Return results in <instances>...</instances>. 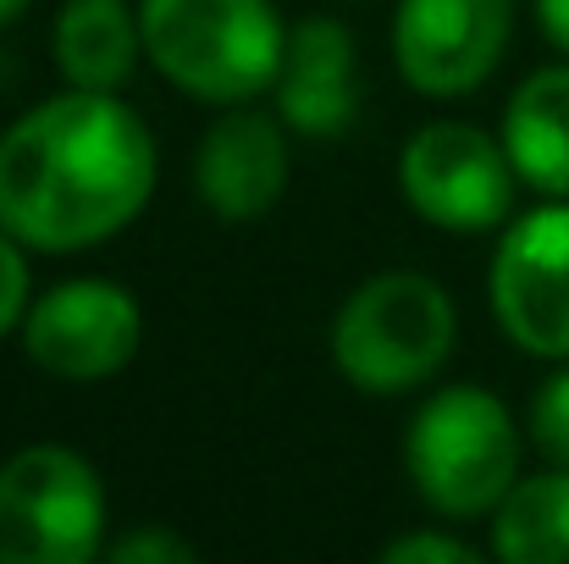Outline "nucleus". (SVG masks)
Instances as JSON below:
<instances>
[{
	"instance_id": "13",
	"label": "nucleus",
	"mask_w": 569,
	"mask_h": 564,
	"mask_svg": "<svg viewBox=\"0 0 569 564\" xmlns=\"http://www.w3.org/2000/svg\"><path fill=\"white\" fill-rule=\"evenodd\" d=\"M144 50V28L128 0H67L56 17V67L72 89H122Z\"/></svg>"
},
{
	"instance_id": "7",
	"label": "nucleus",
	"mask_w": 569,
	"mask_h": 564,
	"mask_svg": "<svg viewBox=\"0 0 569 564\" xmlns=\"http://www.w3.org/2000/svg\"><path fill=\"white\" fill-rule=\"evenodd\" d=\"M22 344L33 366L61 382H100L117 376L144 344L139 299L106 277H72L28 305Z\"/></svg>"
},
{
	"instance_id": "19",
	"label": "nucleus",
	"mask_w": 569,
	"mask_h": 564,
	"mask_svg": "<svg viewBox=\"0 0 569 564\" xmlns=\"http://www.w3.org/2000/svg\"><path fill=\"white\" fill-rule=\"evenodd\" d=\"M537 17H542V33L569 56V0H537Z\"/></svg>"
},
{
	"instance_id": "15",
	"label": "nucleus",
	"mask_w": 569,
	"mask_h": 564,
	"mask_svg": "<svg viewBox=\"0 0 569 564\" xmlns=\"http://www.w3.org/2000/svg\"><path fill=\"white\" fill-rule=\"evenodd\" d=\"M531 437L537 448L553 459V465H569V372H559L531 404Z\"/></svg>"
},
{
	"instance_id": "5",
	"label": "nucleus",
	"mask_w": 569,
	"mask_h": 564,
	"mask_svg": "<svg viewBox=\"0 0 569 564\" xmlns=\"http://www.w3.org/2000/svg\"><path fill=\"white\" fill-rule=\"evenodd\" d=\"M106 543V487L61 443H33L0 465V564H83Z\"/></svg>"
},
{
	"instance_id": "20",
	"label": "nucleus",
	"mask_w": 569,
	"mask_h": 564,
	"mask_svg": "<svg viewBox=\"0 0 569 564\" xmlns=\"http://www.w3.org/2000/svg\"><path fill=\"white\" fill-rule=\"evenodd\" d=\"M22 11H28V0H0V28H6V22H17Z\"/></svg>"
},
{
	"instance_id": "3",
	"label": "nucleus",
	"mask_w": 569,
	"mask_h": 564,
	"mask_svg": "<svg viewBox=\"0 0 569 564\" xmlns=\"http://www.w3.org/2000/svg\"><path fill=\"white\" fill-rule=\"evenodd\" d=\"M403 465L437 515L476 521L520 482V432L487 387H442L415 409Z\"/></svg>"
},
{
	"instance_id": "14",
	"label": "nucleus",
	"mask_w": 569,
	"mask_h": 564,
	"mask_svg": "<svg viewBox=\"0 0 569 564\" xmlns=\"http://www.w3.org/2000/svg\"><path fill=\"white\" fill-rule=\"evenodd\" d=\"M492 548L509 564H569V465L515 482L492 509Z\"/></svg>"
},
{
	"instance_id": "1",
	"label": "nucleus",
	"mask_w": 569,
	"mask_h": 564,
	"mask_svg": "<svg viewBox=\"0 0 569 564\" xmlns=\"http://www.w3.org/2000/svg\"><path fill=\"white\" fill-rule=\"evenodd\" d=\"M156 194V139L111 89H67L0 133V227L28 249H89Z\"/></svg>"
},
{
	"instance_id": "9",
	"label": "nucleus",
	"mask_w": 569,
	"mask_h": 564,
	"mask_svg": "<svg viewBox=\"0 0 569 564\" xmlns=\"http://www.w3.org/2000/svg\"><path fill=\"white\" fill-rule=\"evenodd\" d=\"M515 0H398L392 56L409 89L453 100L481 89L509 44Z\"/></svg>"
},
{
	"instance_id": "4",
	"label": "nucleus",
	"mask_w": 569,
	"mask_h": 564,
	"mask_svg": "<svg viewBox=\"0 0 569 564\" xmlns=\"http://www.w3.org/2000/svg\"><path fill=\"white\" fill-rule=\"evenodd\" d=\"M459 338L453 299L420 271H387L355 288L332 327V360L366 393H409L448 366Z\"/></svg>"
},
{
	"instance_id": "17",
	"label": "nucleus",
	"mask_w": 569,
	"mask_h": 564,
	"mask_svg": "<svg viewBox=\"0 0 569 564\" xmlns=\"http://www.w3.org/2000/svg\"><path fill=\"white\" fill-rule=\"evenodd\" d=\"M22 316H28V260H22V238L0 227V338Z\"/></svg>"
},
{
	"instance_id": "12",
	"label": "nucleus",
	"mask_w": 569,
	"mask_h": 564,
	"mask_svg": "<svg viewBox=\"0 0 569 564\" xmlns=\"http://www.w3.org/2000/svg\"><path fill=\"white\" fill-rule=\"evenodd\" d=\"M503 150L520 184L569 199V67L531 72L503 111Z\"/></svg>"
},
{
	"instance_id": "11",
	"label": "nucleus",
	"mask_w": 569,
	"mask_h": 564,
	"mask_svg": "<svg viewBox=\"0 0 569 564\" xmlns=\"http://www.w3.org/2000/svg\"><path fill=\"white\" fill-rule=\"evenodd\" d=\"M355 39L338 17H305L288 33L277 72V111L293 133L338 139L355 122Z\"/></svg>"
},
{
	"instance_id": "16",
	"label": "nucleus",
	"mask_w": 569,
	"mask_h": 564,
	"mask_svg": "<svg viewBox=\"0 0 569 564\" xmlns=\"http://www.w3.org/2000/svg\"><path fill=\"white\" fill-rule=\"evenodd\" d=\"M381 560L387 564H426V560L431 564H476V548L459 543V537H448V532H409V537L387 543Z\"/></svg>"
},
{
	"instance_id": "18",
	"label": "nucleus",
	"mask_w": 569,
	"mask_h": 564,
	"mask_svg": "<svg viewBox=\"0 0 569 564\" xmlns=\"http://www.w3.org/2000/svg\"><path fill=\"white\" fill-rule=\"evenodd\" d=\"M111 560L117 564H193V543L189 537H172V532H133L122 543H111Z\"/></svg>"
},
{
	"instance_id": "8",
	"label": "nucleus",
	"mask_w": 569,
	"mask_h": 564,
	"mask_svg": "<svg viewBox=\"0 0 569 564\" xmlns=\"http://www.w3.org/2000/svg\"><path fill=\"white\" fill-rule=\"evenodd\" d=\"M492 310L526 355L569 360V205L509 221L492 255Z\"/></svg>"
},
{
	"instance_id": "2",
	"label": "nucleus",
	"mask_w": 569,
	"mask_h": 564,
	"mask_svg": "<svg viewBox=\"0 0 569 564\" xmlns=\"http://www.w3.org/2000/svg\"><path fill=\"white\" fill-rule=\"evenodd\" d=\"M144 56L183 95L238 106L277 83L288 28L271 0H144Z\"/></svg>"
},
{
	"instance_id": "10",
	"label": "nucleus",
	"mask_w": 569,
	"mask_h": 564,
	"mask_svg": "<svg viewBox=\"0 0 569 564\" xmlns=\"http://www.w3.org/2000/svg\"><path fill=\"white\" fill-rule=\"evenodd\" d=\"M193 184L221 221H260L288 188V139L260 111L210 122L193 156Z\"/></svg>"
},
{
	"instance_id": "6",
	"label": "nucleus",
	"mask_w": 569,
	"mask_h": 564,
	"mask_svg": "<svg viewBox=\"0 0 569 564\" xmlns=\"http://www.w3.org/2000/svg\"><path fill=\"white\" fill-rule=\"evenodd\" d=\"M515 178L509 150L470 122H426L398 156L403 199L448 232H487L509 221Z\"/></svg>"
}]
</instances>
